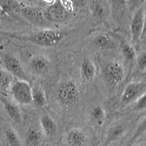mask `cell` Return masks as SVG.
<instances>
[{
	"label": "cell",
	"mask_w": 146,
	"mask_h": 146,
	"mask_svg": "<svg viewBox=\"0 0 146 146\" xmlns=\"http://www.w3.org/2000/svg\"><path fill=\"white\" fill-rule=\"evenodd\" d=\"M0 100L2 102L3 108L6 111L8 116L15 122L16 124L21 125L23 121L21 110L19 105L15 103L13 100L2 96L0 97Z\"/></svg>",
	"instance_id": "cell-10"
},
{
	"label": "cell",
	"mask_w": 146,
	"mask_h": 146,
	"mask_svg": "<svg viewBox=\"0 0 146 146\" xmlns=\"http://www.w3.org/2000/svg\"><path fill=\"white\" fill-rule=\"evenodd\" d=\"M96 75V67L94 62L88 57H85L80 66V75L87 82L92 81Z\"/></svg>",
	"instance_id": "cell-15"
},
{
	"label": "cell",
	"mask_w": 146,
	"mask_h": 146,
	"mask_svg": "<svg viewBox=\"0 0 146 146\" xmlns=\"http://www.w3.org/2000/svg\"><path fill=\"white\" fill-rule=\"evenodd\" d=\"M13 83V76L5 70V67L0 65V87L5 89L10 88Z\"/></svg>",
	"instance_id": "cell-24"
},
{
	"label": "cell",
	"mask_w": 146,
	"mask_h": 146,
	"mask_svg": "<svg viewBox=\"0 0 146 146\" xmlns=\"http://www.w3.org/2000/svg\"><path fill=\"white\" fill-rule=\"evenodd\" d=\"M40 125L43 135L51 137L57 132V123L50 115L44 114L40 118Z\"/></svg>",
	"instance_id": "cell-14"
},
{
	"label": "cell",
	"mask_w": 146,
	"mask_h": 146,
	"mask_svg": "<svg viewBox=\"0 0 146 146\" xmlns=\"http://www.w3.org/2000/svg\"><path fill=\"white\" fill-rule=\"evenodd\" d=\"M80 88L72 80H65L58 87L57 96L64 106L70 108L75 105L80 97Z\"/></svg>",
	"instance_id": "cell-3"
},
{
	"label": "cell",
	"mask_w": 146,
	"mask_h": 146,
	"mask_svg": "<svg viewBox=\"0 0 146 146\" xmlns=\"http://www.w3.org/2000/svg\"><path fill=\"white\" fill-rule=\"evenodd\" d=\"M137 146H145V145L142 144V145H137Z\"/></svg>",
	"instance_id": "cell-27"
},
{
	"label": "cell",
	"mask_w": 146,
	"mask_h": 146,
	"mask_svg": "<svg viewBox=\"0 0 146 146\" xmlns=\"http://www.w3.org/2000/svg\"><path fill=\"white\" fill-rule=\"evenodd\" d=\"M50 62L48 57L43 55H35L30 58V68L33 72L37 74H45L50 67Z\"/></svg>",
	"instance_id": "cell-11"
},
{
	"label": "cell",
	"mask_w": 146,
	"mask_h": 146,
	"mask_svg": "<svg viewBox=\"0 0 146 146\" xmlns=\"http://www.w3.org/2000/svg\"><path fill=\"white\" fill-rule=\"evenodd\" d=\"M92 42L96 47L104 50H115L117 47L116 42L113 36L105 32L95 35L92 39Z\"/></svg>",
	"instance_id": "cell-12"
},
{
	"label": "cell",
	"mask_w": 146,
	"mask_h": 146,
	"mask_svg": "<svg viewBox=\"0 0 146 146\" xmlns=\"http://www.w3.org/2000/svg\"><path fill=\"white\" fill-rule=\"evenodd\" d=\"M4 67L17 80H27V74L20 59L14 55H5L3 59Z\"/></svg>",
	"instance_id": "cell-8"
},
{
	"label": "cell",
	"mask_w": 146,
	"mask_h": 146,
	"mask_svg": "<svg viewBox=\"0 0 146 146\" xmlns=\"http://www.w3.org/2000/svg\"><path fill=\"white\" fill-rule=\"evenodd\" d=\"M133 103H135L133 109L137 111H144L146 107V99L145 93L139 96L137 100H135Z\"/></svg>",
	"instance_id": "cell-25"
},
{
	"label": "cell",
	"mask_w": 146,
	"mask_h": 146,
	"mask_svg": "<svg viewBox=\"0 0 146 146\" xmlns=\"http://www.w3.org/2000/svg\"><path fill=\"white\" fill-rule=\"evenodd\" d=\"M70 34L66 30L46 29L41 30L29 36H20L11 35V36L21 40L29 42L35 45L42 47L50 48L56 45L64 37Z\"/></svg>",
	"instance_id": "cell-1"
},
{
	"label": "cell",
	"mask_w": 146,
	"mask_h": 146,
	"mask_svg": "<svg viewBox=\"0 0 146 146\" xmlns=\"http://www.w3.org/2000/svg\"><path fill=\"white\" fill-rule=\"evenodd\" d=\"M23 4V2L17 1H0V7L2 13L11 14L18 13Z\"/></svg>",
	"instance_id": "cell-22"
},
{
	"label": "cell",
	"mask_w": 146,
	"mask_h": 146,
	"mask_svg": "<svg viewBox=\"0 0 146 146\" xmlns=\"http://www.w3.org/2000/svg\"><path fill=\"white\" fill-rule=\"evenodd\" d=\"M43 134L35 126H30L25 132L24 140L27 146H38L42 143Z\"/></svg>",
	"instance_id": "cell-17"
},
{
	"label": "cell",
	"mask_w": 146,
	"mask_h": 146,
	"mask_svg": "<svg viewBox=\"0 0 146 146\" xmlns=\"http://www.w3.org/2000/svg\"><path fill=\"white\" fill-rule=\"evenodd\" d=\"M32 103L37 108H43L46 105L47 96L41 87L35 86L32 87Z\"/></svg>",
	"instance_id": "cell-20"
},
{
	"label": "cell",
	"mask_w": 146,
	"mask_h": 146,
	"mask_svg": "<svg viewBox=\"0 0 146 146\" xmlns=\"http://www.w3.org/2000/svg\"><path fill=\"white\" fill-rule=\"evenodd\" d=\"M18 13L29 23L36 27L45 26L48 21L45 12L36 6L27 5L23 4Z\"/></svg>",
	"instance_id": "cell-5"
},
{
	"label": "cell",
	"mask_w": 146,
	"mask_h": 146,
	"mask_svg": "<svg viewBox=\"0 0 146 146\" xmlns=\"http://www.w3.org/2000/svg\"><path fill=\"white\" fill-rule=\"evenodd\" d=\"M119 41L120 48H121L123 57L126 60V62H129V63L135 62L137 55L136 50H135L134 45L123 39H120Z\"/></svg>",
	"instance_id": "cell-19"
},
{
	"label": "cell",
	"mask_w": 146,
	"mask_h": 146,
	"mask_svg": "<svg viewBox=\"0 0 146 146\" xmlns=\"http://www.w3.org/2000/svg\"><path fill=\"white\" fill-rule=\"evenodd\" d=\"M103 76L110 84L116 86L123 80L125 76L123 65L118 62L108 63L103 70Z\"/></svg>",
	"instance_id": "cell-7"
},
{
	"label": "cell",
	"mask_w": 146,
	"mask_h": 146,
	"mask_svg": "<svg viewBox=\"0 0 146 146\" xmlns=\"http://www.w3.org/2000/svg\"><path fill=\"white\" fill-rule=\"evenodd\" d=\"M88 7L90 13L95 20L101 21L107 16L108 2L104 1H91L88 2Z\"/></svg>",
	"instance_id": "cell-13"
},
{
	"label": "cell",
	"mask_w": 146,
	"mask_h": 146,
	"mask_svg": "<svg viewBox=\"0 0 146 146\" xmlns=\"http://www.w3.org/2000/svg\"><path fill=\"white\" fill-rule=\"evenodd\" d=\"M2 13V8H1V7H0V13Z\"/></svg>",
	"instance_id": "cell-28"
},
{
	"label": "cell",
	"mask_w": 146,
	"mask_h": 146,
	"mask_svg": "<svg viewBox=\"0 0 146 146\" xmlns=\"http://www.w3.org/2000/svg\"><path fill=\"white\" fill-rule=\"evenodd\" d=\"M47 5L46 10L45 12L47 21L53 22L63 21L68 18L70 13L65 10L61 1H50L44 2Z\"/></svg>",
	"instance_id": "cell-9"
},
{
	"label": "cell",
	"mask_w": 146,
	"mask_h": 146,
	"mask_svg": "<svg viewBox=\"0 0 146 146\" xmlns=\"http://www.w3.org/2000/svg\"><path fill=\"white\" fill-rule=\"evenodd\" d=\"M5 137L10 146H21V142L18 133L13 128H7L5 130Z\"/></svg>",
	"instance_id": "cell-23"
},
{
	"label": "cell",
	"mask_w": 146,
	"mask_h": 146,
	"mask_svg": "<svg viewBox=\"0 0 146 146\" xmlns=\"http://www.w3.org/2000/svg\"><path fill=\"white\" fill-rule=\"evenodd\" d=\"M135 62L137 63L138 70L144 72L146 69V55L145 52H142L139 56H137Z\"/></svg>",
	"instance_id": "cell-26"
},
{
	"label": "cell",
	"mask_w": 146,
	"mask_h": 146,
	"mask_svg": "<svg viewBox=\"0 0 146 146\" xmlns=\"http://www.w3.org/2000/svg\"><path fill=\"white\" fill-rule=\"evenodd\" d=\"M126 128L121 123H113L108 128L106 132L104 145H107L113 143L124 135Z\"/></svg>",
	"instance_id": "cell-18"
},
{
	"label": "cell",
	"mask_w": 146,
	"mask_h": 146,
	"mask_svg": "<svg viewBox=\"0 0 146 146\" xmlns=\"http://www.w3.org/2000/svg\"><path fill=\"white\" fill-rule=\"evenodd\" d=\"M145 93V84L144 82H130L125 86L122 92L121 98V105L125 106L131 104Z\"/></svg>",
	"instance_id": "cell-6"
},
{
	"label": "cell",
	"mask_w": 146,
	"mask_h": 146,
	"mask_svg": "<svg viewBox=\"0 0 146 146\" xmlns=\"http://www.w3.org/2000/svg\"><path fill=\"white\" fill-rule=\"evenodd\" d=\"M91 116L96 125L101 126L104 124L106 119V112L101 105H96L91 110Z\"/></svg>",
	"instance_id": "cell-21"
},
{
	"label": "cell",
	"mask_w": 146,
	"mask_h": 146,
	"mask_svg": "<svg viewBox=\"0 0 146 146\" xmlns=\"http://www.w3.org/2000/svg\"><path fill=\"white\" fill-rule=\"evenodd\" d=\"M9 88L13 100L18 105H29L32 103V86L27 80H16Z\"/></svg>",
	"instance_id": "cell-2"
},
{
	"label": "cell",
	"mask_w": 146,
	"mask_h": 146,
	"mask_svg": "<svg viewBox=\"0 0 146 146\" xmlns=\"http://www.w3.org/2000/svg\"><path fill=\"white\" fill-rule=\"evenodd\" d=\"M145 22V2H143L137 8L130 21L129 30L131 40L133 43H137L141 40L144 32Z\"/></svg>",
	"instance_id": "cell-4"
},
{
	"label": "cell",
	"mask_w": 146,
	"mask_h": 146,
	"mask_svg": "<svg viewBox=\"0 0 146 146\" xmlns=\"http://www.w3.org/2000/svg\"><path fill=\"white\" fill-rule=\"evenodd\" d=\"M66 139L69 146H83L86 142V135L80 128H73L67 132Z\"/></svg>",
	"instance_id": "cell-16"
}]
</instances>
